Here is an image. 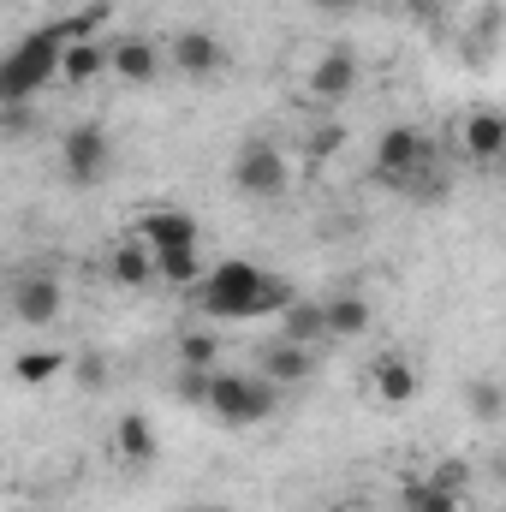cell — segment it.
Returning a JSON list of instances; mask_svg holds the SVG:
<instances>
[{
	"mask_svg": "<svg viewBox=\"0 0 506 512\" xmlns=\"http://www.w3.org/2000/svg\"><path fill=\"white\" fill-rule=\"evenodd\" d=\"M191 304L209 316V322H256V316H274L292 304V286L274 280L268 268H256L251 256H227L203 274V286L191 292Z\"/></svg>",
	"mask_w": 506,
	"mask_h": 512,
	"instance_id": "6da1fadb",
	"label": "cell"
},
{
	"mask_svg": "<svg viewBox=\"0 0 506 512\" xmlns=\"http://www.w3.org/2000/svg\"><path fill=\"white\" fill-rule=\"evenodd\" d=\"M60 66H66V36H60V24H42L24 42H12V54L0 66V96L6 102H30L48 84H60Z\"/></svg>",
	"mask_w": 506,
	"mask_h": 512,
	"instance_id": "7a4b0ae2",
	"label": "cell"
},
{
	"mask_svg": "<svg viewBox=\"0 0 506 512\" xmlns=\"http://www.w3.org/2000/svg\"><path fill=\"white\" fill-rule=\"evenodd\" d=\"M209 411L227 423V429H256L280 411V387L268 382L262 370H215L209 387Z\"/></svg>",
	"mask_w": 506,
	"mask_h": 512,
	"instance_id": "3957f363",
	"label": "cell"
},
{
	"mask_svg": "<svg viewBox=\"0 0 506 512\" xmlns=\"http://www.w3.org/2000/svg\"><path fill=\"white\" fill-rule=\"evenodd\" d=\"M286 185H292V155L280 143H268V137L239 143V155H233V191L239 197L274 203V197H286Z\"/></svg>",
	"mask_w": 506,
	"mask_h": 512,
	"instance_id": "277c9868",
	"label": "cell"
},
{
	"mask_svg": "<svg viewBox=\"0 0 506 512\" xmlns=\"http://www.w3.org/2000/svg\"><path fill=\"white\" fill-rule=\"evenodd\" d=\"M435 167V143L423 137L417 126H387L376 137V179L405 191V185H423Z\"/></svg>",
	"mask_w": 506,
	"mask_h": 512,
	"instance_id": "5b68a950",
	"label": "cell"
},
{
	"mask_svg": "<svg viewBox=\"0 0 506 512\" xmlns=\"http://www.w3.org/2000/svg\"><path fill=\"white\" fill-rule=\"evenodd\" d=\"M108 167H114V137H108V126L78 120V126L60 131V173H66V185L90 191V185L108 179Z\"/></svg>",
	"mask_w": 506,
	"mask_h": 512,
	"instance_id": "8992f818",
	"label": "cell"
},
{
	"mask_svg": "<svg viewBox=\"0 0 506 512\" xmlns=\"http://www.w3.org/2000/svg\"><path fill=\"white\" fill-rule=\"evenodd\" d=\"M131 233H137V239H143L155 256H167V251H197V245H203V227H197V215H191V209H173V203H155V209H143Z\"/></svg>",
	"mask_w": 506,
	"mask_h": 512,
	"instance_id": "52a82bcc",
	"label": "cell"
},
{
	"mask_svg": "<svg viewBox=\"0 0 506 512\" xmlns=\"http://www.w3.org/2000/svg\"><path fill=\"white\" fill-rule=\"evenodd\" d=\"M304 90H310L316 108H346L352 90H358V54L352 48H322L310 78H304Z\"/></svg>",
	"mask_w": 506,
	"mask_h": 512,
	"instance_id": "ba28073f",
	"label": "cell"
},
{
	"mask_svg": "<svg viewBox=\"0 0 506 512\" xmlns=\"http://www.w3.org/2000/svg\"><path fill=\"white\" fill-rule=\"evenodd\" d=\"M60 304H66V286H60L48 268H30V274L12 280V316H18L24 328H48V322L60 316Z\"/></svg>",
	"mask_w": 506,
	"mask_h": 512,
	"instance_id": "9c48e42d",
	"label": "cell"
},
{
	"mask_svg": "<svg viewBox=\"0 0 506 512\" xmlns=\"http://www.w3.org/2000/svg\"><path fill=\"white\" fill-rule=\"evenodd\" d=\"M167 66L179 72V78H221V66H227V48H221V36H209V30H179L173 42H167Z\"/></svg>",
	"mask_w": 506,
	"mask_h": 512,
	"instance_id": "30bf717a",
	"label": "cell"
},
{
	"mask_svg": "<svg viewBox=\"0 0 506 512\" xmlns=\"http://www.w3.org/2000/svg\"><path fill=\"white\" fill-rule=\"evenodd\" d=\"M459 149L465 161H501L506 155V108H471L465 126H459Z\"/></svg>",
	"mask_w": 506,
	"mask_h": 512,
	"instance_id": "8fae6325",
	"label": "cell"
},
{
	"mask_svg": "<svg viewBox=\"0 0 506 512\" xmlns=\"http://www.w3.org/2000/svg\"><path fill=\"white\" fill-rule=\"evenodd\" d=\"M370 393H376L381 411H405L417 399V370L399 352H381L376 364H370Z\"/></svg>",
	"mask_w": 506,
	"mask_h": 512,
	"instance_id": "7c38bea8",
	"label": "cell"
},
{
	"mask_svg": "<svg viewBox=\"0 0 506 512\" xmlns=\"http://www.w3.org/2000/svg\"><path fill=\"white\" fill-rule=\"evenodd\" d=\"M310 364H316V352H310V346H292V340H268V346L256 352V370L280 387V393L298 387V382H310Z\"/></svg>",
	"mask_w": 506,
	"mask_h": 512,
	"instance_id": "4fadbf2b",
	"label": "cell"
},
{
	"mask_svg": "<svg viewBox=\"0 0 506 512\" xmlns=\"http://www.w3.org/2000/svg\"><path fill=\"white\" fill-rule=\"evenodd\" d=\"M108 274H114V286L143 292V286H155V280H161V262H155V251L131 233V239H120V245L108 251Z\"/></svg>",
	"mask_w": 506,
	"mask_h": 512,
	"instance_id": "5bb4252c",
	"label": "cell"
},
{
	"mask_svg": "<svg viewBox=\"0 0 506 512\" xmlns=\"http://www.w3.org/2000/svg\"><path fill=\"white\" fill-rule=\"evenodd\" d=\"M155 453H161L155 423H149L143 411H126V417L114 423V459H120V465H131V471H143V465H155Z\"/></svg>",
	"mask_w": 506,
	"mask_h": 512,
	"instance_id": "9a60e30c",
	"label": "cell"
},
{
	"mask_svg": "<svg viewBox=\"0 0 506 512\" xmlns=\"http://www.w3.org/2000/svg\"><path fill=\"white\" fill-rule=\"evenodd\" d=\"M161 66H167V54H161L149 36H126V42H114V78H120V84H155Z\"/></svg>",
	"mask_w": 506,
	"mask_h": 512,
	"instance_id": "2e32d148",
	"label": "cell"
},
{
	"mask_svg": "<svg viewBox=\"0 0 506 512\" xmlns=\"http://www.w3.org/2000/svg\"><path fill=\"white\" fill-rule=\"evenodd\" d=\"M114 72V48L96 36V42H66V66H60V84H72V90H84V84H96V78H108Z\"/></svg>",
	"mask_w": 506,
	"mask_h": 512,
	"instance_id": "e0dca14e",
	"label": "cell"
},
{
	"mask_svg": "<svg viewBox=\"0 0 506 512\" xmlns=\"http://www.w3.org/2000/svg\"><path fill=\"white\" fill-rule=\"evenodd\" d=\"M322 316H328V340H364L370 334V298L364 292H328Z\"/></svg>",
	"mask_w": 506,
	"mask_h": 512,
	"instance_id": "ac0fdd59",
	"label": "cell"
},
{
	"mask_svg": "<svg viewBox=\"0 0 506 512\" xmlns=\"http://www.w3.org/2000/svg\"><path fill=\"white\" fill-rule=\"evenodd\" d=\"M72 370V352H54V346H36V352H18L12 358V382L18 387H48Z\"/></svg>",
	"mask_w": 506,
	"mask_h": 512,
	"instance_id": "d6986e66",
	"label": "cell"
},
{
	"mask_svg": "<svg viewBox=\"0 0 506 512\" xmlns=\"http://www.w3.org/2000/svg\"><path fill=\"white\" fill-rule=\"evenodd\" d=\"M280 340H292V346H310V352H316V346L328 340V316H322V298H316V304H298V298H292V304L280 310Z\"/></svg>",
	"mask_w": 506,
	"mask_h": 512,
	"instance_id": "ffe728a7",
	"label": "cell"
},
{
	"mask_svg": "<svg viewBox=\"0 0 506 512\" xmlns=\"http://www.w3.org/2000/svg\"><path fill=\"white\" fill-rule=\"evenodd\" d=\"M405 512H465V495L441 489L435 477H411L405 483Z\"/></svg>",
	"mask_w": 506,
	"mask_h": 512,
	"instance_id": "44dd1931",
	"label": "cell"
},
{
	"mask_svg": "<svg viewBox=\"0 0 506 512\" xmlns=\"http://www.w3.org/2000/svg\"><path fill=\"white\" fill-rule=\"evenodd\" d=\"M155 262H161V280H167L173 292H197L203 274H209V268H203V251H167V256H155Z\"/></svg>",
	"mask_w": 506,
	"mask_h": 512,
	"instance_id": "7402d4cb",
	"label": "cell"
},
{
	"mask_svg": "<svg viewBox=\"0 0 506 512\" xmlns=\"http://www.w3.org/2000/svg\"><path fill=\"white\" fill-rule=\"evenodd\" d=\"M108 12H114V0H84L78 12H66V18H54V24H60L66 42H96V30H102Z\"/></svg>",
	"mask_w": 506,
	"mask_h": 512,
	"instance_id": "603a6c76",
	"label": "cell"
},
{
	"mask_svg": "<svg viewBox=\"0 0 506 512\" xmlns=\"http://www.w3.org/2000/svg\"><path fill=\"white\" fill-rule=\"evenodd\" d=\"M215 358H221L215 334H185L179 340V370H215Z\"/></svg>",
	"mask_w": 506,
	"mask_h": 512,
	"instance_id": "cb8c5ba5",
	"label": "cell"
},
{
	"mask_svg": "<svg viewBox=\"0 0 506 512\" xmlns=\"http://www.w3.org/2000/svg\"><path fill=\"white\" fill-rule=\"evenodd\" d=\"M465 399H471V417H483V423H495V417L506 411V393L495 382H471V393H465Z\"/></svg>",
	"mask_w": 506,
	"mask_h": 512,
	"instance_id": "d4e9b609",
	"label": "cell"
},
{
	"mask_svg": "<svg viewBox=\"0 0 506 512\" xmlns=\"http://www.w3.org/2000/svg\"><path fill=\"white\" fill-rule=\"evenodd\" d=\"M429 477H435V483H441V489H453V495H465V489H471V471H465V465H459V459H453V465H435V471H429Z\"/></svg>",
	"mask_w": 506,
	"mask_h": 512,
	"instance_id": "484cf974",
	"label": "cell"
},
{
	"mask_svg": "<svg viewBox=\"0 0 506 512\" xmlns=\"http://www.w3.org/2000/svg\"><path fill=\"white\" fill-rule=\"evenodd\" d=\"M334 149H340V126H334V131H316L304 155H310V161H322V155H334Z\"/></svg>",
	"mask_w": 506,
	"mask_h": 512,
	"instance_id": "4316f807",
	"label": "cell"
},
{
	"mask_svg": "<svg viewBox=\"0 0 506 512\" xmlns=\"http://www.w3.org/2000/svg\"><path fill=\"white\" fill-rule=\"evenodd\" d=\"M310 6H316V12H328V18H346V12H358L364 0H310Z\"/></svg>",
	"mask_w": 506,
	"mask_h": 512,
	"instance_id": "83f0119b",
	"label": "cell"
},
{
	"mask_svg": "<svg viewBox=\"0 0 506 512\" xmlns=\"http://www.w3.org/2000/svg\"><path fill=\"white\" fill-rule=\"evenodd\" d=\"M399 6H405L411 18H435V12H441V0H399Z\"/></svg>",
	"mask_w": 506,
	"mask_h": 512,
	"instance_id": "f1b7e54d",
	"label": "cell"
},
{
	"mask_svg": "<svg viewBox=\"0 0 506 512\" xmlns=\"http://www.w3.org/2000/svg\"><path fill=\"white\" fill-rule=\"evenodd\" d=\"M185 512H227V507H185Z\"/></svg>",
	"mask_w": 506,
	"mask_h": 512,
	"instance_id": "f546056e",
	"label": "cell"
},
{
	"mask_svg": "<svg viewBox=\"0 0 506 512\" xmlns=\"http://www.w3.org/2000/svg\"><path fill=\"white\" fill-rule=\"evenodd\" d=\"M501 512H506V507H501Z\"/></svg>",
	"mask_w": 506,
	"mask_h": 512,
	"instance_id": "4dcf8cb0",
	"label": "cell"
}]
</instances>
